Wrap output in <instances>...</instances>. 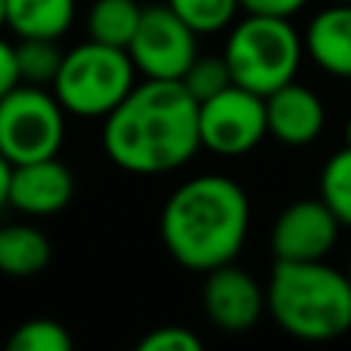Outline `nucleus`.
I'll use <instances>...</instances> for the list:
<instances>
[{
  "label": "nucleus",
  "mask_w": 351,
  "mask_h": 351,
  "mask_svg": "<svg viewBox=\"0 0 351 351\" xmlns=\"http://www.w3.org/2000/svg\"><path fill=\"white\" fill-rule=\"evenodd\" d=\"M200 102L182 80H142L105 117L102 148L133 176H164L200 152Z\"/></svg>",
  "instance_id": "nucleus-1"
},
{
  "label": "nucleus",
  "mask_w": 351,
  "mask_h": 351,
  "mask_svg": "<svg viewBox=\"0 0 351 351\" xmlns=\"http://www.w3.org/2000/svg\"><path fill=\"white\" fill-rule=\"evenodd\" d=\"M250 234V197L234 179L204 173L182 182L160 210V241L188 271H213L241 256Z\"/></svg>",
  "instance_id": "nucleus-2"
},
{
  "label": "nucleus",
  "mask_w": 351,
  "mask_h": 351,
  "mask_svg": "<svg viewBox=\"0 0 351 351\" xmlns=\"http://www.w3.org/2000/svg\"><path fill=\"white\" fill-rule=\"evenodd\" d=\"M265 299L271 321L299 342H333L351 330L348 271L327 265V259H274Z\"/></svg>",
  "instance_id": "nucleus-3"
},
{
  "label": "nucleus",
  "mask_w": 351,
  "mask_h": 351,
  "mask_svg": "<svg viewBox=\"0 0 351 351\" xmlns=\"http://www.w3.org/2000/svg\"><path fill=\"white\" fill-rule=\"evenodd\" d=\"M222 56L237 86L268 96L296 80L305 56V40L290 19L247 12L241 22L231 25Z\"/></svg>",
  "instance_id": "nucleus-4"
},
{
  "label": "nucleus",
  "mask_w": 351,
  "mask_h": 351,
  "mask_svg": "<svg viewBox=\"0 0 351 351\" xmlns=\"http://www.w3.org/2000/svg\"><path fill=\"white\" fill-rule=\"evenodd\" d=\"M136 77L139 71L127 49L86 37L84 43L65 53L49 90L56 93V99L71 117L105 121L139 84Z\"/></svg>",
  "instance_id": "nucleus-5"
},
{
  "label": "nucleus",
  "mask_w": 351,
  "mask_h": 351,
  "mask_svg": "<svg viewBox=\"0 0 351 351\" xmlns=\"http://www.w3.org/2000/svg\"><path fill=\"white\" fill-rule=\"evenodd\" d=\"M68 111L49 86L19 84L0 99V152L12 164L56 158L65 145Z\"/></svg>",
  "instance_id": "nucleus-6"
},
{
  "label": "nucleus",
  "mask_w": 351,
  "mask_h": 351,
  "mask_svg": "<svg viewBox=\"0 0 351 351\" xmlns=\"http://www.w3.org/2000/svg\"><path fill=\"white\" fill-rule=\"evenodd\" d=\"M200 148L219 158H243L268 136L265 96L247 86H225L197 108Z\"/></svg>",
  "instance_id": "nucleus-7"
},
{
  "label": "nucleus",
  "mask_w": 351,
  "mask_h": 351,
  "mask_svg": "<svg viewBox=\"0 0 351 351\" xmlns=\"http://www.w3.org/2000/svg\"><path fill=\"white\" fill-rule=\"evenodd\" d=\"M197 31H191L167 3H152L142 10L139 28L127 53L133 65L148 80H182L197 59Z\"/></svg>",
  "instance_id": "nucleus-8"
},
{
  "label": "nucleus",
  "mask_w": 351,
  "mask_h": 351,
  "mask_svg": "<svg viewBox=\"0 0 351 351\" xmlns=\"http://www.w3.org/2000/svg\"><path fill=\"white\" fill-rule=\"evenodd\" d=\"M342 222L321 197H299L278 213L271 225V253L280 262L327 259L339 243Z\"/></svg>",
  "instance_id": "nucleus-9"
},
{
  "label": "nucleus",
  "mask_w": 351,
  "mask_h": 351,
  "mask_svg": "<svg viewBox=\"0 0 351 351\" xmlns=\"http://www.w3.org/2000/svg\"><path fill=\"white\" fill-rule=\"evenodd\" d=\"M265 311V287L247 268L228 262V265L206 271L204 315L216 330H222V333H250L262 321Z\"/></svg>",
  "instance_id": "nucleus-10"
},
{
  "label": "nucleus",
  "mask_w": 351,
  "mask_h": 351,
  "mask_svg": "<svg viewBox=\"0 0 351 351\" xmlns=\"http://www.w3.org/2000/svg\"><path fill=\"white\" fill-rule=\"evenodd\" d=\"M74 197V173L56 158L16 164L10 185V206L22 216H56Z\"/></svg>",
  "instance_id": "nucleus-11"
},
{
  "label": "nucleus",
  "mask_w": 351,
  "mask_h": 351,
  "mask_svg": "<svg viewBox=\"0 0 351 351\" xmlns=\"http://www.w3.org/2000/svg\"><path fill=\"white\" fill-rule=\"evenodd\" d=\"M265 111H268V136L290 148L311 145L327 127V108H324L321 96L308 86L284 84L280 90L265 96Z\"/></svg>",
  "instance_id": "nucleus-12"
},
{
  "label": "nucleus",
  "mask_w": 351,
  "mask_h": 351,
  "mask_svg": "<svg viewBox=\"0 0 351 351\" xmlns=\"http://www.w3.org/2000/svg\"><path fill=\"white\" fill-rule=\"evenodd\" d=\"M305 53L321 71L351 80V3L321 10L305 28Z\"/></svg>",
  "instance_id": "nucleus-13"
},
{
  "label": "nucleus",
  "mask_w": 351,
  "mask_h": 351,
  "mask_svg": "<svg viewBox=\"0 0 351 351\" xmlns=\"http://www.w3.org/2000/svg\"><path fill=\"white\" fill-rule=\"evenodd\" d=\"M77 19V0H6V28L16 37L62 40Z\"/></svg>",
  "instance_id": "nucleus-14"
},
{
  "label": "nucleus",
  "mask_w": 351,
  "mask_h": 351,
  "mask_svg": "<svg viewBox=\"0 0 351 351\" xmlns=\"http://www.w3.org/2000/svg\"><path fill=\"white\" fill-rule=\"evenodd\" d=\"M49 237L34 225H3L0 228V271L6 278H34L49 265Z\"/></svg>",
  "instance_id": "nucleus-15"
},
{
  "label": "nucleus",
  "mask_w": 351,
  "mask_h": 351,
  "mask_svg": "<svg viewBox=\"0 0 351 351\" xmlns=\"http://www.w3.org/2000/svg\"><path fill=\"white\" fill-rule=\"evenodd\" d=\"M145 6L139 0H93L86 10V34L90 40L111 43V47H130Z\"/></svg>",
  "instance_id": "nucleus-16"
},
{
  "label": "nucleus",
  "mask_w": 351,
  "mask_h": 351,
  "mask_svg": "<svg viewBox=\"0 0 351 351\" xmlns=\"http://www.w3.org/2000/svg\"><path fill=\"white\" fill-rule=\"evenodd\" d=\"M65 53L59 49V40L49 37H19L16 43V62L22 84L34 86H53L56 74L62 68Z\"/></svg>",
  "instance_id": "nucleus-17"
},
{
  "label": "nucleus",
  "mask_w": 351,
  "mask_h": 351,
  "mask_svg": "<svg viewBox=\"0 0 351 351\" xmlns=\"http://www.w3.org/2000/svg\"><path fill=\"white\" fill-rule=\"evenodd\" d=\"M317 197L333 210L342 228H351V145H342L321 170V191Z\"/></svg>",
  "instance_id": "nucleus-18"
},
{
  "label": "nucleus",
  "mask_w": 351,
  "mask_h": 351,
  "mask_svg": "<svg viewBox=\"0 0 351 351\" xmlns=\"http://www.w3.org/2000/svg\"><path fill=\"white\" fill-rule=\"evenodd\" d=\"M167 6L197 34H219L231 28L241 12V0H167Z\"/></svg>",
  "instance_id": "nucleus-19"
},
{
  "label": "nucleus",
  "mask_w": 351,
  "mask_h": 351,
  "mask_svg": "<svg viewBox=\"0 0 351 351\" xmlns=\"http://www.w3.org/2000/svg\"><path fill=\"white\" fill-rule=\"evenodd\" d=\"M10 351H71L74 339L59 321H49V317H31V321L19 324L12 330Z\"/></svg>",
  "instance_id": "nucleus-20"
},
{
  "label": "nucleus",
  "mask_w": 351,
  "mask_h": 351,
  "mask_svg": "<svg viewBox=\"0 0 351 351\" xmlns=\"http://www.w3.org/2000/svg\"><path fill=\"white\" fill-rule=\"evenodd\" d=\"M182 84L197 102H204V99L222 93L225 86H231L234 80H231V71L225 65V56H197L191 62V68L185 71Z\"/></svg>",
  "instance_id": "nucleus-21"
},
{
  "label": "nucleus",
  "mask_w": 351,
  "mask_h": 351,
  "mask_svg": "<svg viewBox=\"0 0 351 351\" xmlns=\"http://www.w3.org/2000/svg\"><path fill=\"white\" fill-rule=\"evenodd\" d=\"M200 336L188 327L170 324V327H154L148 336L139 339V351H200Z\"/></svg>",
  "instance_id": "nucleus-22"
},
{
  "label": "nucleus",
  "mask_w": 351,
  "mask_h": 351,
  "mask_svg": "<svg viewBox=\"0 0 351 351\" xmlns=\"http://www.w3.org/2000/svg\"><path fill=\"white\" fill-rule=\"evenodd\" d=\"M308 0H241L243 12L253 16H278V19H293Z\"/></svg>",
  "instance_id": "nucleus-23"
},
{
  "label": "nucleus",
  "mask_w": 351,
  "mask_h": 351,
  "mask_svg": "<svg viewBox=\"0 0 351 351\" xmlns=\"http://www.w3.org/2000/svg\"><path fill=\"white\" fill-rule=\"evenodd\" d=\"M19 84H22V77H19L16 43H10L6 37H0V99Z\"/></svg>",
  "instance_id": "nucleus-24"
},
{
  "label": "nucleus",
  "mask_w": 351,
  "mask_h": 351,
  "mask_svg": "<svg viewBox=\"0 0 351 351\" xmlns=\"http://www.w3.org/2000/svg\"><path fill=\"white\" fill-rule=\"evenodd\" d=\"M12 170H16V164H12V160L6 158L3 152H0V210H3V206L10 204V185H12Z\"/></svg>",
  "instance_id": "nucleus-25"
},
{
  "label": "nucleus",
  "mask_w": 351,
  "mask_h": 351,
  "mask_svg": "<svg viewBox=\"0 0 351 351\" xmlns=\"http://www.w3.org/2000/svg\"><path fill=\"white\" fill-rule=\"evenodd\" d=\"M6 28V0H0V31Z\"/></svg>",
  "instance_id": "nucleus-26"
},
{
  "label": "nucleus",
  "mask_w": 351,
  "mask_h": 351,
  "mask_svg": "<svg viewBox=\"0 0 351 351\" xmlns=\"http://www.w3.org/2000/svg\"><path fill=\"white\" fill-rule=\"evenodd\" d=\"M342 139H346V145H351V117L346 121V130H342Z\"/></svg>",
  "instance_id": "nucleus-27"
},
{
  "label": "nucleus",
  "mask_w": 351,
  "mask_h": 351,
  "mask_svg": "<svg viewBox=\"0 0 351 351\" xmlns=\"http://www.w3.org/2000/svg\"><path fill=\"white\" fill-rule=\"evenodd\" d=\"M346 271H348V280H351V256H348V268H346Z\"/></svg>",
  "instance_id": "nucleus-28"
},
{
  "label": "nucleus",
  "mask_w": 351,
  "mask_h": 351,
  "mask_svg": "<svg viewBox=\"0 0 351 351\" xmlns=\"http://www.w3.org/2000/svg\"><path fill=\"white\" fill-rule=\"evenodd\" d=\"M333 3H351V0H333Z\"/></svg>",
  "instance_id": "nucleus-29"
}]
</instances>
